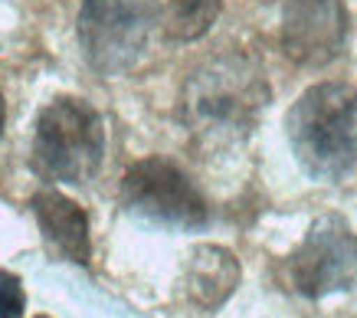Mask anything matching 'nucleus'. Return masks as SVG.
<instances>
[{
    "label": "nucleus",
    "mask_w": 357,
    "mask_h": 318,
    "mask_svg": "<svg viewBox=\"0 0 357 318\" xmlns=\"http://www.w3.org/2000/svg\"><path fill=\"white\" fill-rule=\"evenodd\" d=\"M266 102L269 82L262 79L259 66L243 53H223L190 73L181 119L204 148H227L256 128Z\"/></svg>",
    "instance_id": "1"
},
{
    "label": "nucleus",
    "mask_w": 357,
    "mask_h": 318,
    "mask_svg": "<svg viewBox=\"0 0 357 318\" xmlns=\"http://www.w3.org/2000/svg\"><path fill=\"white\" fill-rule=\"evenodd\" d=\"M289 142L314 181H341L357 165V86L318 82L285 115Z\"/></svg>",
    "instance_id": "2"
},
{
    "label": "nucleus",
    "mask_w": 357,
    "mask_h": 318,
    "mask_svg": "<svg viewBox=\"0 0 357 318\" xmlns=\"http://www.w3.org/2000/svg\"><path fill=\"white\" fill-rule=\"evenodd\" d=\"M105 158V125L86 99H53L33 132V167L59 184H86Z\"/></svg>",
    "instance_id": "3"
},
{
    "label": "nucleus",
    "mask_w": 357,
    "mask_h": 318,
    "mask_svg": "<svg viewBox=\"0 0 357 318\" xmlns=\"http://www.w3.org/2000/svg\"><path fill=\"white\" fill-rule=\"evenodd\" d=\"M161 23L158 0H82L79 46L98 76H121L138 66L154 26Z\"/></svg>",
    "instance_id": "4"
},
{
    "label": "nucleus",
    "mask_w": 357,
    "mask_h": 318,
    "mask_svg": "<svg viewBox=\"0 0 357 318\" xmlns=\"http://www.w3.org/2000/svg\"><path fill=\"white\" fill-rule=\"evenodd\" d=\"M121 204L135 217L171 230H200L210 223V204L200 187L167 158L131 165L121 177Z\"/></svg>",
    "instance_id": "5"
},
{
    "label": "nucleus",
    "mask_w": 357,
    "mask_h": 318,
    "mask_svg": "<svg viewBox=\"0 0 357 318\" xmlns=\"http://www.w3.org/2000/svg\"><path fill=\"white\" fill-rule=\"evenodd\" d=\"M285 282L305 298H325L357 285V233L337 213L308 227L298 250L285 259Z\"/></svg>",
    "instance_id": "6"
},
{
    "label": "nucleus",
    "mask_w": 357,
    "mask_h": 318,
    "mask_svg": "<svg viewBox=\"0 0 357 318\" xmlns=\"http://www.w3.org/2000/svg\"><path fill=\"white\" fill-rule=\"evenodd\" d=\"M282 50L298 66H328L344 53L347 10L341 0H289L282 13Z\"/></svg>",
    "instance_id": "7"
},
{
    "label": "nucleus",
    "mask_w": 357,
    "mask_h": 318,
    "mask_svg": "<svg viewBox=\"0 0 357 318\" xmlns=\"http://www.w3.org/2000/svg\"><path fill=\"white\" fill-rule=\"evenodd\" d=\"M33 213L43 230V240L53 252L76 266H86L92 256L89 243V217L76 200L59 194L56 187H43L33 194Z\"/></svg>",
    "instance_id": "8"
},
{
    "label": "nucleus",
    "mask_w": 357,
    "mask_h": 318,
    "mask_svg": "<svg viewBox=\"0 0 357 318\" xmlns=\"http://www.w3.org/2000/svg\"><path fill=\"white\" fill-rule=\"evenodd\" d=\"M239 275H243V269H239V259L233 252L223 246H213V243H200L187 256L181 285L197 308L217 312L236 292Z\"/></svg>",
    "instance_id": "9"
},
{
    "label": "nucleus",
    "mask_w": 357,
    "mask_h": 318,
    "mask_svg": "<svg viewBox=\"0 0 357 318\" xmlns=\"http://www.w3.org/2000/svg\"><path fill=\"white\" fill-rule=\"evenodd\" d=\"M223 10V0H167L164 7V33L177 43H190L213 26Z\"/></svg>",
    "instance_id": "10"
},
{
    "label": "nucleus",
    "mask_w": 357,
    "mask_h": 318,
    "mask_svg": "<svg viewBox=\"0 0 357 318\" xmlns=\"http://www.w3.org/2000/svg\"><path fill=\"white\" fill-rule=\"evenodd\" d=\"M23 308H26L23 282L13 273L0 269V318H20Z\"/></svg>",
    "instance_id": "11"
},
{
    "label": "nucleus",
    "mask_w": 357,
    "mask_h": 318,
    "mask_svg": "<svg viewBox=\"0 0 357 318\" xmlns=\"http://www.w3.org/2000/svg\"><path fill=\"white\" fill-rule=\"evenodd\" d=\"M3 121H7V105H3V96H0V135H3Z\"/></svg>",
    "instance_id": "12"
}]
</instances>
